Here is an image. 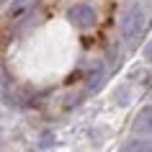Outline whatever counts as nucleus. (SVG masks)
Here are the masks:
<instances>
[{"mask_svg":"<svg viewBox=\"0 0 152 152\" xmlns=\"http://www.w3.org/2000/svg\"><path fill=\"white\" fill-rule=\"evenodd\" d=\"M142 28H144V10L139 5L137 8H129L124 13V18H121V36L129 41V39H134Z\"/></svg>","mask_w":152,"mask_h":152,"instance_id":"nucleus-1","label":"nucleus"},{"mask_svg":"<svg viewBox=\"0 0 152 152\" xmlns=\"http://www.w3.org/2000/svg\"><path fill=\"white\" fill-rule=\"evenodd\" d=\"M72 23L77 26V28H90V26H96V8L88 5V3H77V5H72L70 13H67Z\"/></svg>","mask_w":152,"mask_h":152,"instance_id":"nucleus-2","label":"nucleus"},{"mask_svg":"<svg viewBox=\"0 0 152 152\" xmlns=\"http://www.w3.org/2000/svg\"><path fill=\"white\" fill-rule=\"evenodd\" d=\"M134 132L137 134H152V106L144 108L134 121Z\"/></svg>","mask_w":152,"mask_h":152,"instance_id":"nucleus-3","label":"nucleus"},{"mask_svg":"<svg viewBox=\"0 0 152 152\" xmlns=\"http://www.w3.org/2000/svg\"><path fill=\"white\" fill-rule=\"evenodd\" d=\"M124 152H152V142L150 139H132L124 147Z\"/></svg>","mask_w":152,"mask_h":152,"instance_id":"nucleus-4","label":"nucleus"},{"mask_svg":"<svg viewBox=\"0 0 152 152\" xmlns=\"http://www.w3.org/2000/svg\"><path fill=\"white\" fill-rule=\"evenodd\" d=\"M144 57H147V59H150V62H152V41H150V44H147V47H144Z\"/></svg>","mask_w":152,"mask_h":152,"instance_id":"nucleus-5","label":"nucleus"}]
</instances>
